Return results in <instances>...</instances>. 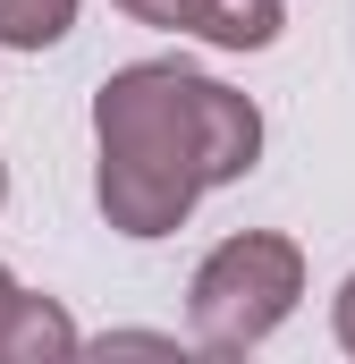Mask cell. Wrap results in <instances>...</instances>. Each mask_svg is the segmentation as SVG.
I'll use <instances>...</instances> for the list:
<instances>
[{
	"label": "cell",
	"instance_id": "cell-1",
	"mask_svg": "<svg viewBox=\"0 0 355 364\" xmlns=\"http://www.w3.org/2000/svg\"><path fill=\"white\" fill-rule=\"evenodd\" d=\"M254 161H263L254 93L186 60H127L93 93V203L136 246L186 229V212L212 186H237Z\"/></svg>",
	"mask_w": 355,
	"mask_h": 364
},
{
	"label": "cell",
	"instance_id": "cell-2",
	"mask_svg": "<svg viewBox=\"0 0 355 364\" xmlns=\"http://www.w3.org/2000/svg\"><path fill=\"white\" fill-rule=\"evenodd\" d=\"M296 305H305V246L279 229H237L186 279V339L203 356H254Z\"/></svg>",
	"mask_w": 355,
	"mask_h": 364
},
{
	"label": "cell",
	"instance_id": "cell-3",
	"mask_svg": "<svg viewBox=\"0 0 355 364\" xmlns=\"http://www.w3.org/2000/svg\"><path fill=\"white\" fill-rule=\"evenodd\" d=\"M110 9H127L136 26H161V34H195L212 51H271L296 0H110Z\"/></svg>",
	"mask_w": 355,
	"mask_h": 364
},
{
	"label": "cell",
	"instance_id": "cell-4",
	"mask_svg": "<svg viewBox=\"0 0 355 364\" xmlns=\"http://www.w3.org/2000/svg\"><path fill=\"white\" fill-rule=\"evenodd\" d=\"M85 339H77V322H68V305L60 296H34L26 279L0 263V364H60L77 356Z\"/></svg>",
	"mask_w": 355,
	"mask_h": 364
},
{
	"label": "cell",
	"instance_id": "cell-5",
	"mask_svg": "<svg viewBox=\"0 0 355 364\" xmlns=\"http://www.w3.org/2000/svg\"><path fill=\"white\" fill-rule=\"evenodd\" d=\"M77 0H0V51H51L68 43Z\"/></svg>",
	"mask_w": 355,
	"mask_h": 364
},
{
	"label": "cell",
	"instance_id": "cell-6",
	"mask_svg": "<svg viewBox=\"0 0 355 364\" xmlns=\"http://www.w3.org/2000/svg\"><path fill=\"white\" fill-rule=\"evenodd\" d=\"M330 331H339V348L355 356V272L339 279V296H330Z\"/></svg>",
	"mask_w": 355,
	"mask_h": 364
},
{
	"label": "cell",
	"instance_id": "cell-7",
	"mask_svg": "<svg viewBox=\"0 0 355 364\" xmlns=\"http://www.w3.org/2000/svg\"><path fill=\"white\" fill-rule=\"evenodd\" d=\"M102 348H178V339H161V331H110Z\"/></svg>",
	"mask_w": 355,
	"mask_h": 364
},
{
	"label": "cell",
	"instance_id": "cell-8",
	"mask_svg": "<svg viewBox=\"0 0 355 364\" xmlns=\"http://www.w3.org/2000/svg\"><path fill=\"white\" fill-rule=\"evenodd\" d=\"M0 203H9V161H0Z\"/></svg>",
	"mask_w": 355,
	"mask_h": 364
}]
</instances>
